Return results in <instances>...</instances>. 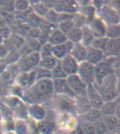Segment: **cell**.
Returning <instances> with one entry per match:
<instances>
[{"mask_svg":"<svg viewBox=\"0 0 120 134\" xmlns=\"http://www.w3.org/2000/svg\"><path fill=\"white\" fill-rule=\"evenodd\" d=\"M12 116L15 120H28V104L22 100L12 109Z\"/></svg>","mask_w":120,"mask_h":134,"instance_id":"44dd1931","label":"cell"},{"mask_svg":"<svg viewBox=\"0 0 120 134\" xmlns=\"http://www.w3.org/2000/svg\"><path fill=\"white\" fill-rule=\"evenodd\" d=\"M94 39H95V37H94L93 33L91 32L88 26L81 27V38L80 42L81 45L86 46V47H89V46H91Z\"/></svg>","mask_w":120,"mask_h":134,"instance_id":"f546056e","label":"cell"},{"mask_svg":"<svg viewBox=\"0 0 120 134\" xmlns=\"http://www.w3.org/2000/svg\"><path fill=\"white\" fill-rule=\"evenodd\" d=\"M77 75L86 85L95 84V65L87 61L79 64Z\"/></svg>","mask_w":120,"mask_h":134,"instance_id":"ba28073f","label":"cell"},{"mask_svg":"<svg viewBox=\"0 0 120 134\" xmlns=\"http://www.w3.org/2000/svg\"><path fill=\"white\" fill-rule=\"evenodd\" d=\"M49 114V108L45 104H28V119L35 123L44 121Z\"/></svg>","mask_w":120,"mask_h":134,"instance_id":"52a82bcc","label":"cell"},{"mask_svg":"<svg viewBox=\"0 0 120 134\" xmlns=\"http://www.w3.org/2000/svg\"><path fill=\"white\" fill-rule=\"evenodd\" d=\"M58 19H59V13L56 11H54V9H49L43 18L44 21H45L46 23H48L52 26H54V27H56L57 24H58L59 22Z\"/></svg>","mask_w":120,"mask_h":134,"instance_id":"d590c367","label":"cell"},{"mask_svg":"<svg viewBox=\"0 0 120 134\" xmlns=\"http://www.w3.org/2000/svg\"><path fill=\"white\" fill-rule=\"evenodd\" d=\"M53 9L58 13H70L75 14L77 13V5L76 1H55Z\"/></svg>","mask_w":120,"mask_h":134,"instance_id":"4fadbf2b","label":"cell"},{"mask_svg":"<svg viewBox=\"0 0 120 134\" xmlns=\"http://www.w3.org/2000/svg\"><path fill=\"white\" fill-rule=\"evenodd\" d=\"M103 121L106 126L108 132H113L115 133L118 131L119 127V118L115 117L114 115L111 116H104L102 117Z\"/></svg>","mask_w":120,"mask_h":134,"instance_id":"f1b7e54d","label":"cell"},{"mask_svg":"<svg viewBox=\"0 0 120 134\" xmlns=\"http://www.w3.org/2000/svg\"><path fill=\"white\" fill-rule=\"evenodd\" d=\"M8 50L6 46H4V44L2 42L0 44V61H3L5 57L7 56L8 53Z\"/></svg>","mask_w":120,"mask_h":134,"instance_id":"816d5d0a","label":"cell"},{"mask_svg":"<svg viewBox=\"0 0 120 134\" xmlns=\"http://www.w3.org/2000/svg\"><path fill=\"white\" fill-rule=\"evenodd\" d=\"M59 62L67 77L77 75L79 63L76 61L70 55L66 56L64 59H62L61 60H59Z\"/></svg>","mask_w":120,"mask_h":134,"instance_id":"7c38bea8","label":"cell"},{"mask_svg":"<svg viewBox=\"0 0 120 134\" xmlns=\"http://www.w3.org/2000/svg\"><path fill=\"white\" fill-rule=\"evenodd\" d=\"M23 92H24V90L22 88V87H20L19 85H16L14 83H12L11 85H9L6 89V94L14 95L16 97L20 98V99L22 98Z\"/></svg>","mask_w":120,"mask_h":134,"instance_id":"8d00e7d4","label":"cell"},{"mask_svg":"<svg viewBox=\"0 0 120 134\" xmlns=\"http://www.w3.org/2000/svg\"><path fill=\"white\" fill-rule=\"evenodd\" d=\"M3 118V113H2V110H1V106H0V122H1Z\"/></svg>","mask_w":120,"mask_h":134,"instance_id":"6f0895ef","label":"cell"},{"mask_svg":"<svg viewBox=\"0 0 120 134\" xmlns=\"http://www.w3.org/2000/svg\"><path fill=\"white\" fill-rule=\"evenodd\" d=\"M103 52L105 57H119L120 39H108Z\"/></svg>","mask_w":120,"mask_h":134,"instance_id":"e0dca14e","label":"cell"},{"mask_svg":"<svg viewBox=\"0 0 120 134\" xmlns=\"http://www.w3.org/2000/svg\"><path fill=\"white\" fill-rule=\"evenodd\" d=\"M0 13H14L13 1H0Z\"/></svg>","mask_w":120,"mask_h":134,"instance_id":"c3c4849f","label":"cell"},{"mask_svg":"<svg viewBox=\"0 0 120 134\" xmlns=\"http://www.w3.org/2000/svg\"><path fill=\"white\" fill-rule=\"evenodd\" d=\"M53 82V90L54 94L67 95L69 97L75 98L71 89L69 88L66 79H59V80H52Z\"/></svg>","mask_w":120,"mask_h":134,"instance_id":"2e32d148","label":"cell"},{"mask_svg":"<svg viewBox=\"0 0 120 134\" xmlns=\"http://www.w3.org/2000/svg\"><path fill=\"white\" fill-rule=\"evenodd\" d=\"M119 105V100L118 98L112 101H107L104 102L102 107L100 108V113L102 114V117L104 116H111L114 115L115 113V110L117 107Z\"/></svg>","mask_w":120,"mask_h":134,"instance_id":"484cf974","label":"cell"},{"mask_svg":"<svg viewBox=\"0 0 120 134\" xmlns=\"http://www.w3.org/2000/svg\"><path fill=\"white\" fill-rule=\"evenodd\" d=\"M67 41L72 42V44H77L81 42V28L74 27L66 34Z\"/></svg>","mask_w":120,"mask_h":134,"instance_id":"4dcf8cb0","label":"cell"},{"mask_svg":"<svg viewBox=\"0 0 120 134\" xmlns=\"http://www.w3.org/2000/svg\"><path fill=\"white\" fill-rule=\"evenodd\" d=\"M12 29L8 25H5L3 27H0V37L3 40L8 39L12 35Z\"/></svg>","mask_w":120,"mask_h":134,"instance_id":"681fc988","label":"cell"},{"mask_svg":"<svg viewBox=\"0 0 120 134\" xmlns=\"http://www.w3.org/2000/svg\"><path fill=\"white\" fill-rule=\"evenodd\" d=\"M96 37H105V31L107 26L97 16L87 25Z\"/></svg>","mask_w":120,"mask_h":134,"instance_id":"ac0fdd59","label":"cell"},{"mask_svg":"<svg viewBox=\"0 0 120 134\" xmlns=\"http://www.w3.org/2000/svg\"><path fill=\"white\" fill-rule=\"evenodd\" d=\"M107 38L105 37H96L93 40V42L91 45V46H92L93 48H96L100 51H104L105 47V45L107 42Z\"/></svg>","mask_w":120,"mask_h":134,"instance_id":"ee69618b","label":"cell"},{"mask_svg":"<svg viewBox=\"0 0 120 134\" xmlns=\"http://www.w3.org/2000/svg\"><path fill=\"white\" fill-rule=\"evenodd\" d=\"M3 127H2V124H1V122H0V134H3Z\"/></svg>","mask_w":120,"mask_h":134,"instance_id":"680465c9","label":"cell"},{"mask_svg":"<svg viewBox=\"0 0 120 134\" xmlns=\"http://www.w3.org/2000/svg\"><path fill=\"white\" fill-rule=\"evenodd\" d=\"M50 74H51V80H59V79L67 78L65 73L61 68L59 62H58V64L50 70Z\"/></svg>","mask_w":120,"mask_h":134,"instance_id":"74e56055","label":"cell"},{"mask_svg":"<svg viewBox=\"0 0 120 134\" xmlns=\"http://www.w3.org/2000/svg\"><path fill=\"white\" fill-rule=\"evenodd\" d=\"M86 98L90 102L91 108L96 109H100L102 107L104 101L100 93L98 92L97 89L96 88L95 85H87L86 88Z\"/></svg>","mask_w":120,"mask_h":134,"instance_id":"8fae6325","label":"cell"},{"mask_svg":"<svg viewBox=\"0 0 120 134\" xmlns=\"http://www.w3.org/2000/svg\"><path fill=\"white\" fill-rule=\"evenodd\" d=\"M22 99L18 97H16L12 94H5L1 99H0V104H2L7 109L12 110L13 108L17 106Z\"/></svg>","mask_w":120,"mask_h":134,"instance_id":"83f0119b","label":"cell"},{"mask_svg":"<svg viewBox=\"0 0 120 134\" xmlns=\"http://www.w3.org/2000/svg\"><path fill=\"white\" fill-rule=\"evenodd\" d=\"M5 94H6V89L4 88L3 85L2 84L1 80H0V99H1Z\"/></svg>","mask_w":120,"mask_h":134,"instance_id":"f5cc1de1","label":"cell"},{"mask_svg":"<svg viewBox=\"0 0 120 134\" xmlns=\"http://www.w3.org/2000/svg\"><path fill=\"white\" fill-rule=\"evenodd\" d=\"M96 12H97V10L91 4V3H89L88 5H86V6H83V7H79L77 9V13H81L86 18L87 25L96 17Z\"/></svg>","mask_w":120,"mask_h":134,"instance_id":"d4e9b609","label":"cell"},{"mask_svg":"<svg viewBox=\"0 0 120 134\" xmlns=\"http://www.w3.org/2000/svg\"><path fill=\"white\" fill-rule=\"evenodd\" d=\"M96 16L108 26H114L120 24V16L118 9L113 6L111 3H105L103 6L97 10Z\"/></svg>","mask_w":120,"mask_h":134,"instance_id":"8992f818","label":"cell"},{"mask_svg":"<svg viewBox=\"0 0 120 134\" xmlns=\"http://www.w3.org/2000/svg\"><path fill=\"white\" fill-rule=\"evenodd\" d=\"M13 131L16 134H30V127L27 121L16 120Z\"/></svg>","mask_w":120,"mask_h":134,"instance_id":"d6a6232c","label":"cell"},{"mask_svg":"<svg viewBox=\"0 0 120 134\" xmlns=\"http://www.w3.org/2000/svg\"><path fill=\"white\" fill-rule=\"evenodd\" d=\"M7 65L5 64L3 61H0V76L2 75V74L5 71V69H6Z\"/></svg>","mask_w":120,"mask_h":134,"instance_id":"db71d44e","label":"cell"},{"mask_svg":"<svg viewBox=\"0 0 120 134\" xmlns=\"http://www.w3.org/2000/svg\"><path fill=\"white\" fill-rule=\"evenodd\" d=\"M54 94L52 80H36L29 88L24 90L22 99L27 104H45L49 102Z\"/></svg>","mask_w":120,"mask_h":134,"instance_id":"6da1fadb","label":"cell"},{"mask_svg":"<svg viewBox=\"0 0 120 134\" xmlns=\"http://www.w3.org/2000/svg\"><path fill=\"white\" fill-rule=\"evenodd\" d=\"M35 81V70H32L27 72H20L14 78L13 83L22 87L23 90H26L32 85Z\"/></svg>","mask_w":120,"mask_h":134,"instance_id":"30bf717a","label":"cell"},{"mask_svg":"<svg viewBox=\"0 0 120 134\" xmlns=\"http://www.w3.org/2000/svg\"><path fill=\"white\" fill-rule=\"evenodd\" d=\"M75 14H70V13H59V23L69 21V20H73Z\"/></svg>","mask_w":120,"mask_h":134,"instance_id":"f907efd6","label":"cell"},{"mask_svg":"<svg viewBox=\"0 0 120 134\" xmlns=\"http://www.w3.org/2000/svg\"><path fill=\"white\" fill-rule=\"evenodd\" d=\"M105 58V54L102 51L93 48L92 46L86 47V61L89 62L90 64L96 65L100 63Z\"/></svg>","mask_w":120,"mask_h":134,"instance_id":"ffe728a7","label":"cell"},{"mask_svg":"<svg viewBox=\"0 0 120 134\" xmlns=\"http://www.w3.org/2000/svg\"><path fill=\"white\" fill-rule=\"evenodd\" d=\"M25 42L33 52H38L40 49L41 43L36 38H25Z\"/></svg>","mask_w":120,"mask_h":134,"instance_id":"7bdbcfd3","label":"cell"},{"mask_svg":"<svg viewBox=\"0 0 120 134\" xmlns=\"http://www.w3.org/2000/svg\"><path fill=\"white\" fill-rule=\"evenodd\" d=\"M101 118H102V114L100 113V110L91 108L85 114H83L78 118V119H79V122L81 121V122H85L89 123H95L99 119H100Z\"/></svg>","mask_w":120,"mask_h":134,"instance_id":"cb8c5ba5","label":"cell"},{"mask_svg":"<svg viewBox=\"0 0 120 134\" xmlns=\"http://www.w3.org/2000/svg\"><path fill=\"white\" fill-rule=\"evenodd\" d=\"M66 80L74 97L86 95L87 85L80 79V77L77 75L67 76L66 78Z\"/></svg>","mask_w":120,"mask_h":134,"instance_id":"9c48e42d","label":"cell"},{"mask_svg":"<svg viewBox=\"0 0 120 134\" xmlns=\"http://www.w3.org/2000/svg\"><path fill=\"white\" fill-rule=\"evenodd\" d=\"M67 41L66 35L62 33L59 29L55 27L54 29L49 32V37H48V42L52 46H57Z\"/></svg>","mask_w":120,"mask_h":134,"instance_id":"603a6c76","label":"cell"},{"mask_svg":"<svg viewBox=\"0 0 120 134\" xmlns=\"http://www.w3.org/2000/svg\"><path fill=\"white\" fill-rule=\"evenodd\" d=\"M35 78L36 80H51V74L49 70H47L45 69L40 68V67H36L35 69Z\"/></svg>","mask_w":120,"mask_h":134,"instance_id":"60d3db41","label":"cell"},{"mask_svg":"<svg viewBox=\"0 0 120 134\" xmlns=\"http://www.w3.org/2000/svg\"><path fill=\"white\" fill-rule=\"evenodd\" d=\"M5 25H7V24H6V23H5L3 18L2 17V15L0 14V27H3V26H5Z\"/></svg>","mask_w":120,"mask_h":134,"instance_id":"11a10c76","label":"cell"},{"mask_svg":"<svg viewBox=\"0 0 120 134\" xmlns=\"http://www.w3.org/2000/svg\"><path fill=\"white\" fill-rule=\"evenodd\" d=\"M118 57H105L102 61L95 65V84L98 85L107 76L118 74Z\"/></svg>","mask_w":120,"mask_h":134,"instance_id":"3957f363","label":"cell"},{"mask_svg":"<svg viewBox=\"0 0 120 134\" xmlns=\"http://www.w3.org/2000/svg\"><path fill=\"white\" fill-rule=\"evenodd\" d=\"M79 127L81 128L83 134H96L95 127H94L93 123L85 122H80Z\"/></svg>","mask_w":120,"mask_h":134,"instance_id":"f6af8a7d","label":"cell"},{"mask_svg":"<svg viewBox=\"0 0 120 134\" xmlns=\"http://www.w3.org/2000/svg\"><path fill=\"white\" fill-rule=\"evenodd\" d=\"M70 55L79 64L84 62L86 59V47L81 43L73 44V46H72L70 52Z\"/></svg>","mask_w":120,"mask_h":134,"instance_id":"7402d4cb","label":"cell"},{"mask_svg":"<svg viewBox=\"0 0 120 134\" xmlns=\"http://www.w3.org/2000/svg\"><path fill=\"white\" fill-rule=\"evenodd\" d=\"M95 86L105 102L114 100L119 97L118 74H112L107 76L100 85H95Z\"/></svg>","mask_w":120,"mask_h":134,"instance_id":"7a4b0ae2","label":"cell"},{"mask_svg":"<svg viewBox=\"0 0 120 134\" xmlns=\"http://www.w3.org/2000/svg\"><path fill=\"white\" fill-rule=\"evenodd\" d=\"M52 47H53V46L50 45L49 42H46L45 44L41 45L40 49L38 51L40 59L51 56L52 55Z\"/></svg>","mask_w":120,"mask_h":134,"instance_id":"ab89813d","label":"cell"},{"mask_svg":"<svg viewBox=\"0 0 120 134\" xmlns=\"http://www.w3.org/2000/svg\"><path fill=\"white\" fill-rule=\"evenodd\" d=\"M20 58V55L17 52V50H12L9 51L7 56L5 59L3 60L6 65H11V64H15L17 62V60Z\"/></svg>","mask_w":120,"mask_h":134,"instance_id":"f35d334b","label":"cell"},{"mask_svg":"<svg viewBox=\"0 0 120 134\" xmlns=\"http://www.w3.org/2000/svg\"><path fill=\"white\" fill-rule=\"evenodd\" d=\"M93 124H94V127H95L96 134H108L109 133L102 118L100 119H99L97 122H96L95 123H93Z\"/></svg>","mask_w":120,"mask_h":134,"instance_id":"7dc6e473","label":"cell"},{"mask_svg":"<svg viewBox=\"0 0 120 134\" xmlns=\"http://www.w3.org/2000/svg\"><path fill=\"white\" fill-rule=\"evenodd\" d=\"M91 109L90 102L86 96H79L74 98V111L73 113L77 116V118L89 111Z\"/></svg>","mask_w":120,"mask_h":134,"instance_id":"9a60e30c","label":"cell"},{"mask_svg":"<svg viewBox=\"0 0 120 134\" xmlns=\"http://www.w3.org/2000/svg\"><path fill=\"white\" fill-rule=\"evenodd\" d=\"M54 113L74 111V98L67 95L53 94L49 102L46 105Z\"/></svg>","mask_w":120,"mask_h":134,"instance_id":"5b68a950","label":"cell"},{"mask_svg":"<svg viewBox=\"0 0 120 134\" xmlns=\"http://www.w3.org/2000/svg\"><path fill=\"white\" fill-rule=\"evenodd\" d=\"M72 21H73L74 26L77 27L81 28L83 27H85V26H87L86 18L83 16V15H81V13H75L73 20H72Z\"/></svg>","mask_w":120,"mask_h":134,"instance_id":"bcb514c9","label":"cell"},{"mask_svg":"<svg viewBox=\"0 0 120 134\" xmlns=\"http://www.w3.org/2000/svg\"><path fill=\"white\" fill-rule=\"evenodd\" d=\"M58 62H59V60H56L53 55H51V56H49V57L40 59L37 67H40V68H43V69H45L47 70L50 71L57 64H58Z\"/></svg>","mask_w":120,"mask_h":134,"instance_id":"1f68e13d","label":"cell"},{"mask_svg":"<svg viewBox=\"0 0 120 134\" xmlns=\"http://www.w3.org/2000/svg\"><path fill=\"white\" fill-rule=\"evenodd\" d=\"M25 42V38L19 34L12 32L8 39L3 40V43L8 48V51L17 50Z\"/></svg>","mask_w":120,"mask_h":134,"instance_id":"d6986e66","label":"cell"},{"mask_svg":"<svg viewBox=\"0 0 120 134\" xmlns=\"http://www.w3.org/2000/svg\"><path fill=\"white\" fill-rule=\"evenodd\" d=\"M57 28L59 29L62 33L65 35L69 32L71 29L73 28L75 26L72 20H69V21H65V22H61L57 24Z\"/></svg>","mask_w":120,"mask_h":134,"instance_id":"b9f144b4","label":"cell"},{"mask_svg":"<svg viewBox=\"0 0 120 134\" xmlns=\"http://www.w3.org/2000/svg\"><path fill=\"white\" fill-rule=\"evenodd\" d=\"M14 13H21L27 12L30 8V1L28 0H15L13 1Z\"/></svg>","mask_w":120,"mask_h":134,"instance_id":"836d02e7","label":"cell"},{"mask_svg":"<svg viewBox=\"0 0 120 134\" xmlns=\"http://www.w3.org/2000/svg\"><path fill=\"white\" fill-rule=\"evenodd\" d=\"M72 46H73V44L68 41H66L65 42L62 44L54 46L52 47V55L56 60H61L62 59L70 55Z\"/></svg>","mask_w":120,"mask_h":134,"instance_id":"5bb4252c","label":"cell"},{"mask_svg":"<svg viewBox=\"0 0 120 134\" xmlns=\"http://www.w3.org/2000/svg\"><path fill=\"white\" fill-rule=\"evenodd\" d=\"M31 12L35 13L36 16L43 18L45 15L49 11V8L44 3V1H30Z\"/></svg>","mask_w":120,"mask_h":134,"instance_id":"4316f807","label":"cell"},{"mask_svg":"<svg viewBox=\"0 0 120 134\" xmlns=\"http://www.w3.org/2000/svg\"><path fill=\"white\" fill-rule=\"evenodd\" d=\"M54 120L56 128L62 133L73 131L79 126V119L72 112L55 113Z\"/></svg>","mask_w":120,"mask_h":134,"instance_id":"277c9868","label":"cell"},{"mask_svg":"<svg viewBox=\"0 0 120 134\" xmlns=\"http://www.w3.org/2000/svg\"><path fill=\"white\" fill-rule=\"evenodd\" d=\"M105 37L107 39H120V24L108 26L105 31Z\"/></svg>","mask_w":120,"mask_h":134,"instance_id":"e575fe53","label":"cell"},{"mask_svg":"<svg viewBox=\"0 0 120 134\" xmlns=\"http://www.w3.org/2000/svg\"><path fill=\"white\" fill-rule=\"evenodd\" d=\"M3 134H16V132L13 130H12V131H5V132H3Z\"/></svg>","mask_w":120,"mask_h":134,"instance_id":"9f6ffc18","label":"cell"},{"mask_svg":"<svg viewBox=\"0 0 120 134\" xmlns=\"http://www.w3.org/2000/svg\"><path fill=\"white\" fill-rule=\"evenodd\" d=\"M3 42V38H2L1 37H0V44H1V43H2Z\"/></svg>","mask_w":120,"mask_h":134,"instance_id":"91938a15","label":"cell"}]
</instances>
